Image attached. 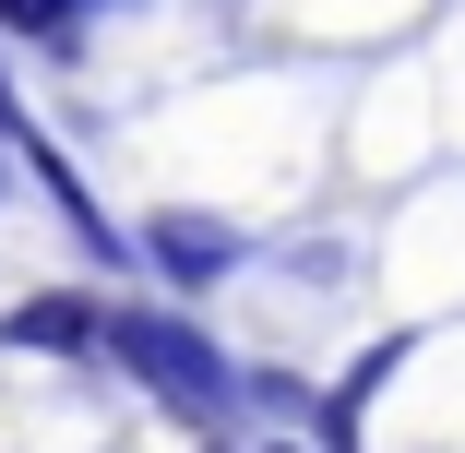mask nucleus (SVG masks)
<instances>
[{
    "mask_svg": "<svg viewBox=\"0 0 465 453\" xmlns=\"http://www.w3.org/2000/svg\"><path fill=\"white\" fill-rule=\"evenodd\" d=\"M120 370L167 406V418H192V429H215L227 406H239V382H227V358L192 334V322H167V310H108V334H96Z\"/></svg>",
    "mask_w": 465,
    "mask_h": 453,
    "instance_id": "f257e3e1",
    "label": "nucleus"
},
{
    "mask_svg": "<svg viewBox=\"0 0 465 453\" xmlns=\"http://www.w3.org/2000/svg\"><path fill=\"white\" fill-rule=\"evenodd\" d=\"M0 334H13V346H48V358H84V346L108 334V310H96V299H25Z\"/></svg>",
    "mask_w": 465,
    "mask_h": 453,
    "instance_id": "f03ea898",
    "label": "nucleus"
},
{
    "mask_svg": "<svg viewBox=\"0 0 465 453\" xmlns=\"http://www.w3.org/2000/svg\"><path fill=\"white\" fill-rule=\"evenodd\" d=\"M155 262H167L179 287H203V275H227V262H239V239H227L215 215H155Z\"/></svg>",
    "mask_w": 465,
    "mask_h": 453,
    "instance_id": "7ed1b4c3",
    "label": "nucleus"
},
{
    "mask_svg": "<svg viewBox=\"0 0 465 453\" xmlns=\"http://www.w3.org/2000/svg\"><path fill=\"white\" fill-rule=\"evenodd\" d=\"M84 0H0V25H25V36H72Z\"/></svg>",
    "mask_w": 465,
    "mask_h": 453,
    "instance_id": "20e7f679",
    "label": "nucleus"
},
{
    "mask_svg": "<svg viewBox=\"0 0 465 453\" xmlns=\"http://www.w3.org/2000/svg\"><path fill=\"white\" fill-rule=\"evenodd\" d=\"M0 120H13V96H0Z\"/></svg>",
    "mask_w": 465,
    "mask_h": 453,
    "instance_id": "39448f33",
    "label": "nucleus"
}]
</instances>
